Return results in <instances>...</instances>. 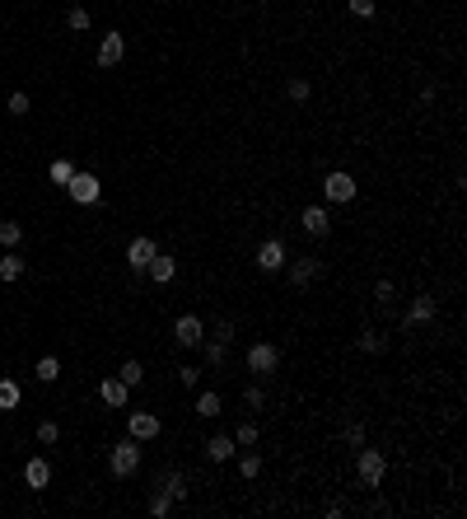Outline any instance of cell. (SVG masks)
Listing matches in <instances>:
<instances>
[{
  "label": "cell",
  "instance_id": "cell-1",
  "mask_svg": "<svg viewBox=\"0 0 467 519\" xmlns=\"http://www.w3.org/2000/svg\"><path fill=\"white\" fill-rule=\"evenodd\" d=\"M356 473H360V482H365V486H378V482H383V473H388V459H383L378 449H365V444H360Z\"/></svg>",
  "mask_w": 467,
  "mask_h": 519
},
{
  "label": "cell",
  "instance_id": "cell-2",
  "mask_svg": "<svg viewBox=\"0 0 467 519\" xmlns=\"http://www.w3.org/2000/svg\"><path fill=\"white\" fill-rule=\"evenodd\" d=\"M108 463H112V473H117V477H131L136 468H141V440H122V444H112Z\"/></svg>",
  "mask_w": 467,
  "mask_h": 519
},
{
  "label": "cell",
  "instance_id": "cell-3",
  "mask_svg": "<svg viewBox=\"0 0 467 519\" xmlns=\"http://www.w3.org/2000/svg\"><path fill=\"white\" fill-rule=\"evenodd\" d=\"M66 192H70V202H79V206H94L103 197V182L94 178V173H79L75 169V178L66 182Z\"/></svg>",
  "mask_w": 467,
  "mask_h": 519
},
{
  "label": "cell",
  "instance_id": "cell-4",
  "mask_svg": "<svg viewBox=\"0 0 467 519\" xmlns=\"http://www.w3.org/2000/svg\"><path fill=\"white\" fill-rule=\"evenodd\" d=\"M323 192H327V202H356L360 187H356V178H351V173L336 169V173H327V178H323Z\"/></svg>",
  "mask_w": 467,
  "mask_h": 519
},
{
  "label": "cell",
  "instance_id": "cell-5",
  "mask_svg": "<svg viewBox=\"0 0 467 519\" xmlns=\"http://www.w3.org/2000/svg\"><path fill=\"white\" fill-rule=\"evenodd\" d=\"M300 225L309 239H327L332 234V215H327V206H309V211L300 215Z\"/></svg>",
  "mask_w": 467,
  "mask_h": 519
},
{
  "label": "cell",
  "instance_id": "cell-6",
  "mask_svg": "<svg viewBox=\"0 0 467 519\" xmlns=\"http://www.w3.org/2000/svg\"><path fill=\"white\" fill-rule=\"evenodd\" d=\"M122 57H126V38H122V33H103V43H99V66L112 70V66H122Z\"/></svg>",
  "mask_w": 467,
  "mask_h": 519
},
{
  "label": "cell",
  "instance_id": "cell-7",
  "mask_svg": "<svg viewBox=\"0 0 467 519\" xmlns=\"http://www.w3.org/2000/svg\"><path fill=\"white\" fill-rule=\"evenodd\" d=\"M173 337H178V346H201V342H206V327H201L197 314H182L178 323H173Z\"/></svg>",
  "mask_w": 467,
  "mask_h": 519
},
{
  "label": "cell",
  "instance_id": "cell-8",
  "mask_svg": "<svg viewBox=\"0 0 467 519\" xmlns=\"http://www.w3.org/2000/svg\"><path fill=\"white\" fill-rule=\"evenodd\" d=\"M257 267H262V271H280V267H285V262H290V253H285V244H280V239H267V244H262V248H257Z\"/></svg>",
  "mask_w": 467,
  "mask_h": 519
},
{
  "label": "cell",
  "instance_id": "cell-9",
  "mask_svg": "<svg viewBox=\"0 0 467 519\" xmlns=\"http://www.w3.org/2000/svg\"><path fill=\"white\" fill-rule=\"evenodd\" d=\"M280 365V351L271 346V342H257L253 351H248V370H257V374H271Z\"/></svg>",
  "mask_w": 467,
  "mask_h": 519
},
{
  "label": "cell",
  "instance_id": "cell-10",
  "mask_svg": "<svg viewBox=\"0 0 467 519\" xmlns=\"http://www.w3.org/2000/svg\"><path fill=\"white\" fill-rule=\"evenodd\" d=\"M126 430H131V440H155L164 426H159L155 412H131V417H126Z\"/></svg>",
  "mask_w": 467,
  "mask_h": 519
},
{
  "label": "cell",
  "instance_id": "cell-11",
  "mask_svg": "<svg viewBox=\"0 0 467 519\" xmlns=\"http://www.w3.org/2000/svg\"><path fill=\"white\" fill-rule=\"evenodd\" d=\"M318 276H323V262H318V258H295V262H290V281L300 285V290H304V285H313Z\"/></svg>",
  "mask_w": 467,
  "mask_h": 519
},
{
  "label": "cell",
  "instance_id": "cell-12",
  "mask_svg": "<svg viewBox=\"0 0 467 519\" xmlns=\"http://www.w3.org/2000/svg\"><path fill=\"white\" fill-rule=\"evenodd\" d=\"M155 239H131V244H126V262H131V271H145V267H150V258H155Z\"/></svg>",
  "mask_w": 467,
  "mask_h": 519
},
{
  "label": "cell",
  "instance_id": "cell-13",
  "mask_svg": "<svg viewBox=\"0 0 467 519\" xmlns=\"http://www.w3.org/2000/svg\"><path fill=\"white\" fill-rule=\"evenodd\" d=\"M23 482H28V491H43V486L52 482V463L47 459H28L23 463Z\"/></svg>",
  "mask_w": 467,
  "mask_h": 519
},
{
  "label": "cell",
  "instance_id": "cell-14",
  "mask_svg": "<svg viewBox=\"0 0 467 519\" xmlns=\"http://www.w3.org/2000/svg\"><path fill=\"white\" fill-rule=\"evenodd\" d=\"M145 271H150V281L168 285V281H173V276H178V262L168 258V253H155V258H150V267H145Z\"/></svg>",
  "mask_w": 467,
  "mask_h": 519
},
{
  "label": "cell",
  "instance_id": "cell-15",
  "mask_svg": "<svg viewBox=\"0 0 467 519\" xmlns=\"http://www.w3.org/2000/svg\"><path fill=\"white\" fill-rule=\"evenodd\" d=\"M434 314H439L434 295H416V300H412V309H407V318H402V323H430Z\"/></svg>",
  "mask_w": 467,
  "mask_h": 519
},
{
  "label": "cell",
  "instance_id": "cell-16",
  "mask_svg": "<svg viewBox=\"0 0 467 519\" xmlns=\"http://www.w3.org/2000/svg\"><path fill=\"white\" fill-rule=\"evenodd\" d=\"M126 393H131V388H126L122 379H117V374H112V379H103V384H99V398H103V403H108V407H126Z\"/></svg>",
  "mask_w": 467,
  "mask_h": 519
},
{
  "label": "cell",
  "instance_id": "cell-17",
  "mask_svg": "<svg viewBox=\"0 0 467 519\" xmlns=\"http://www.w3.org/2000/svg\"><path fill=\"white\" fill-rule=\"evenodd\" d=\"M33 379L38 384H56V379H61V361H56V356H43V361L33 365Z\"/></svg>",
  "mask_w": 467,
  "mask_h": 519
},
{
  "label": "cell",
  "instance_id": "cell-18",
  "mask_svg": "<svg viewBox=\"0 0 467 519\" xmlns=\"http://www.w3.org/2000/svg\"><path fill=\"white\" fill-rule=\"evenodd\" d=\"M206 454H211L215 463H224V459H234V454H238V444H234V435H215V440L206 444Z\"/></svg>",
  "mask_w": 467,
  "mask_h": 519
},
{
  "label": "cell",
  "instance_id": "cell-19",
  "mask_svg": "<svg viewBox=\"0 0 467 519\" xmlns=\"http://www.w3.org/2000/svg\"><path fill=\"white\" fill-rule=\"evenodd\" d=\"M238 473H243V477H248V482H253V477H257V473H262V454H257V449H253V444H248V449H243V454H238Z\"/></svg>",
  "mask_w": 467,
  "mask_h": 519
},
{
  "label": "cell",
  "instance_id": "cell-20",
  "mask_svg": "<svg viewBox=\"0 0 467 519\" xmlns=\"http://www.w3.org/2000/svg\"><path fill=\"white\" fill-rule=\"evenodd\" d=\"M117 379H122L126 388H141V379H145V365H141V361H122V370H117Z\"/></svg>",
  "mask_w": 467,
  "mask_h": 519
},
{
  "label": "cell",
  "instance_id": "cell-21",
  "mask_svg": "<svg viewBox=\"0 0 467 519\" xmlns=\"http://www.w3.org/2000/svg\"><path fill=\"white\" fill-rule=\"evenodd\" d=\"M23 276V258L19 253H5V258H0V281H19Z\"/></svg>",
  "mask_w": 467,
  "mask_h": 519
},
{
  "label": "cell",
  "instance_id": "cell-22",
  "mask_svg": "<svg viewBox=\"0 0 467 519\" xmlns=\"http://www.w3.org/2000/svg\"><path fill=\"white\" fill-rule=\"evenodd\" d=\"M47 178H52V182H56V187H66V182H70V178H75V164H70V159H56L52 169H47Z\"/></svg>",
  "mask_w": 467,
  "mask_h": 519
},
{
  "label": "cell",
  "instance_id": "cell-23",
  "mask_svg": "<svg viewBox=\"0 0 467 519\" xmlns=\"http://www.w3.org/2000/svg\"><path fill=\"white\" fill-rule=\"evenodd\" d=\"M164 496L168 501H187V482H182V473H168L164 477Z\"/></svg>",
  "mask_w": 467,
  "mask_h": 519
},
{
  "label": "cell",
  "instance_id": "cell-24",
  "mask_svg": "<svg viewBox=\"0 0 467 519\" xmlns=\"http://www.w3.org/2000/svg\"><path fill=\"white\" fill-rule=\"evenodd\" d=\"M10 407H19V384L14 379H0V412H10Z\"/></svg>",
  "mask_w": 467,
  "mask_h": 519
},
{
  "label": "cell",
  "instance_id": "cell-25",
  "mask_svg": "<svg viewBox=\"0 0 467 519\" xmlns=\"http://www.w3.org/2000/svg\"><path fill=\"white\" fill-rule=\"evenodd\" d=\"M19 239H23V225H19V220H0V244H5V248H14Z\"/></svg>",
  "mask_w": 467,
  "mask_h": 519
},
{
  "label": "cell",
  "instance_id": "cell-26",
  "mask_svg": "<svg viewBox=\"0 0 467 519\" xmlns=\"http://www.w3.org/2000/svg\"><path fill=\"white\" fill-rule=\"evenodd\" d=\"M66 28L84 33V28H89V10H84V5H70V10H66Z\"/></svg>",
  "mask_w": 467,
  "mask_h": 519
},
{
  "label": "cell",
  "instance_id": "cell-27",
  "mask_svg": "<svg viewBox=\"0 0 467 519\" xmlns=\"http://www.w3.org/2000/svg\"><path fill=\"white\" fill-rule=\"evenodd\" d=\"M356 346H360V351H369V356H378V351H383V337H378L374 327H365V332L356 337Z\"/></svg>",
  "mask_w": 467,
  "mask_h": 519
},
{
  "label": "cell",
  "instance_id": "cell-28",
  "mask_svg": "<svg viewBox=\"0 0 467 519\" xmlns=\"http://www.w3.org/2000/svg\"><path fill=\"white\" fill-rule=\"evenodd\" d=\"M220 412H224V407H220V398H215V393H201L197 398V417H220Z\"/></svg>",
  "mask_w": 467,
  "mask_h": 519
},
{
  "label": "cell",
  "instance_id": "cell-29",
  "mask_svg": "<svg viewBox=\"0 0 467 519\" xmlns=\"http://www.w3.org/2000/svg\"><path fill=\"white\" fill-rule=\"evenodd\" d=\"M234 444H238V449H248V444H257V421H243V426L234 430Z\"/></svg>",
  "mask_w": 467,
  "mask_h": 519
},
{
  "label": "cell",
  "instance_id": "cell-30",
  "mask_svg": "<svg viewBox=\"0 0 467 519\" xmlns=\"http://www.w3.org/2000/svg\"><path fill=\"white\" fill-rule=\"evenodd\" d=\"M285 94H290V103H304V99H309V80H304V75H295V80L285 84Z\"/></svg>",
  "mask_w": 467,
  "mask_h": 519
},
{
  "label": "cell",
  "instance_id": "cell-31",
  "mask_svg": "<svg viewBox=\"0 0 467 519\" xmlns=\"http://www.w3.org/2000/svg\"><path fill=\"white\" fill-rule=\"evenodd\" d=\"M206 361H211L215 370H220V365L229 361V346H224V342H206Z\"/></svg>",
  "mask_w": 467,
  "mask_h": 519
},
{
  "label": "cell",
  "instance_id": "cell-32",
  "mask_svg": "<svg viewBox=\"0 0 467 519\" xmlns=\"http://www.w3.org/2000/svg\"><path fill=\"white\" fill-rule=\"evenodd\" d=\"M56 440H61L56 421H43V426H38V444H56Z\"/></svg>",
  "mask_w": 467,
  "mask_h": 519
},
{
  "label": "cell",
  "instance_id": "cell-33",
  "mask_svg": "<svg viewBox=\"0 0 467 519\" xmlns=\"http://www.w3.org/2000/svg\"><path fill=\"white\" fill-rule=\"evenodd\" d=\"M168 510H173V501H168L164 491H159V496H150V515H155V519H164Z\"/></svg>",
  "mask_w": 467,
  "mask_h": 519
},
{
  "label": "cell",
  "instance_id": "cell-34",
  "mask_svg": "<svg viewBox=\"0 0 467 519\" xmlns=\"http://www.w3.org/2000/svg\"><path fill=\"white\" fill-rule=\"evenodd\" d=\"M374 0H351V14H356V19H374Z\"/></svg>",
  "mask_w": 467,
  "mask_h": 519
},
{
  "label": "cell",
  "instance_id": "cell-35",
  "mask_svg": "<svg viewBox=\"0 0 467 519\" xmlns=\"http://www.w3.org/2000/svg\"><path fill=\"white\" fill-rule=\"evenodd\" d=\"M392 295H397V290H392V281H378L374 285V300H378V305H392Z\"/></svg>",
  "mask_w": 467,
  "mask_h": 519
},
{
  "label": "cell",
  "instance_id": "cell-36",
  "mask_svg": "<svg viewBox=\"0 0 467 519\" xmlns=\"http://www.w3.org/2000/svg\"><path fill=\"white\" fill-rule=\"evenodd\" d=\"M10 113H14V117L28 113V94H23V89H19V94H10Z\"/></svg>",
  "mask_w": 467,
  "mask_h": 519
},
{
  "label": "cell",
  "instance_id": "cell-37",
  "mask_svg": "<svg viewBox=\"0 0 467 519\" xmlns=\"http://www.w3.org/2000/svg\"><path fill=\"white\" fill-rule=\"evenodd\" d=\"M215 342H224V346L234 342V323H229V318H220V323H215Z\"/></svg>",
  "mask_w": 467,
  "mask_h": 519
},
{
  "label": "cell",
  "instance_id": "cell-38",
  "mask_svg": "<svg viewBox=\"0 0 467 519\" xmlns=\"http://www.w3.org/2000/svg\"><path fill=\"white\" fill-rule=\"evenodd\" d=\"M243 403H248V407H253V412H257V407L267 403V393H262V388H253V384H248V388H243Z\"/></svg>",
  "mask_w": 467,
  "mask_h": 519
},
{
  "label": "cell",
  "instance_id": "cell-39",
  "mask_svg": "<svg viewBox=\"0 0 467 519\" xmlns=\"http://www.w3.org/2000/svg\"><path fill=\"white\" fill-rule=\"evenodd\" d=\"M178 379H182V384H187V388H197V379H201V370H192V365H187V370H178Z\"/></svg>",
  "mask_w": 467,
  "mask_h": 519
},
{
  "label": "cell",
  "instance_id": "cell-40",
  "mask_svg": "<svg viewBox=\"0 0 467 519\" xmlns=\"http://www.w3.org/2000/svg\"><path fill=\"white\" fill-rule=\"evenodd\" d=\"M346 440H351V444L360 449V444H365V426H351V430H346Z\"/></svg>",
  "mask_w": 467,
  "mask_h": 519
}]
</instances>
